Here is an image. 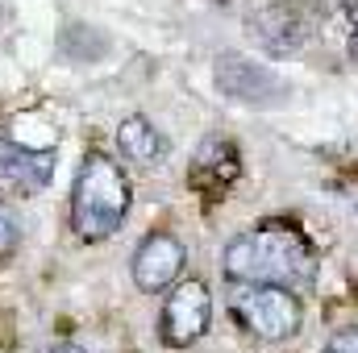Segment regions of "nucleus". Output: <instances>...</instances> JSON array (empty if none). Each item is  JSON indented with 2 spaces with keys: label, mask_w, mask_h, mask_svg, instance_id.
Masks as SVG:
<instances>
[{
  "label": "nucleus",
  "mask_w": 358,
  "mask_h": 353,
  "mask_svg": "<svg viewBox=\"0 0 358 353\" xmlns=\"http://www.w3.org/2000/svg\"><path fill=\"white\" fill-rule=\"evenodd\" d=\"M221 270L238 287H246V283H279V287H287L292 278L313 274V250H308V237L292 220H263L259 229L238 233L225 246Z\"/></svg>",
  "instance_id": "f257e3e1"
},
{
  "label": "nucleus",
  "mask_w": 358,
  "mask_h": 353,
  "mask_svg": "<svg viewBox=\"0 0 358 353\" xmlns=\"http://www.w3.org/2000/svg\"><path fill=\"white\" fill-rule=\"evenodd\" d=\"M129 204H134V187L121 171L117 158L108 154H88L80 163V175L71 187V225H76V237L80 241H108L125 216H129Z\"/></svg>",
  "instance_id": "f03ea898"
},
{
  "label": "nucleus",
  "mask_w": 358,
  "mask_h": 353,
  "mask_svg": "<svg viewBox=\"0 0 358 353\" xmlns=\"http://www.w3.org/2000/svg\"><path fill=\"white\" fill-rule=\"evenodd\" d=\"M325 29V8L317 0H271L246 21V33L255 38L259 50L275 59L300 54L317 33Z\"/></svg>",
  "instance_id": "7ed1b4c3"
},
{
  "label": "nucleus",
  "mask_w": 358,
  "mask_h": 353,
  "mask_svg": "<svg viewBox=\"0 0 358 353\" xmlns=\"http://www.w3.org/2000/svg\"><path fill=\"white\" fill-rule=\"evenodd\" d=\"M234 308H238V320L259 337V341H292L304 324V308H300V295L292 287H279V283H246L238 287L234 295Z\"/></svg>",
  "instance_id": "20e7f679"
},
{
  "label": "nucleus",
  "mask_w": 358,
  "mask_h": 353,
  "mask_svg": "<svg viewBox=\"0 0 358 353\" xmlns=\"http://www.w3.org/2000/svg\"><path fill=\"white\" fill-rule=\"evenodd\" d=\"M213 324V295L200 278H179L163 303V320H159V337L167 350L196 345Z\"/></svg>",
  "instance_id": "39448f33"
},
{
  "label": "nucleus",
  "mask_w": 358,
  "mask_h": 353,
  "mask_svg": "<svg viewBox=\"0 0 358 353\" xmlns=\"http://www.w3.org/2000/svg\"><path fill=\"white\" fill-rule=\"evenodd\" d=\"M183 246L171 233H146L142 246L134 250V262H129V274H134V287L142 295H159V291H171L183 274Z\"/></svg>",
  "instance_id": "423d86ee"
},
{
  "label": "nucleus",
  "mask_w": 358,
  "mask_h": 353,
  "mask_svg": "<svg viewBox=\"0 0 358 353\" xmlns=\"http://www.w3.org/2000/svg\"><path fill=\"white\" fill-rule=\"evenodd\" d=\"M217 88L234 100H246V104H271L283 96V84L246 54H221L217 59Z\"/></svg>",
  "instance_id": "0eeeda50"
},
{
  "label": "nucleus",
  "mask_w": 358,
  "mask_h": 353,
  "mask_svg": "<svg viewBox=\"0 0 358 353\" xmlns=\"http://www.w3.org/2000/svg\"><path fill=\"white\" fill-rule=\"evenodd\" d=\"M238 175H242V158L229 137H204V146L196 150V158L187 167V183L208 195H225Z\"/></svg>",
  "instance_id": "6e6552de"
},
{
  "label": "nucleus",
  "mask_w": 358,
  "mask_h": 353,
  "mask_svg": "<svg viewBox=\"0 0 358 353\" xmlns=\"http://www.w3.org/2000/svg\"><path fill=\"white\" fill-rule=\"evenodd\" d=\"M50 175H55V150H25L0 133V187L34 195L50 183Z\"/></svg>",
  "instance_id": "1a4fd4ad"
},
{
  "label": "nucleus",
  "mask_w": 358,
  "mask_h": 353,
  "mask_svg": "<svg viewBox=\"0 0 358 353\" xmlns=\"http://www.w3.org/2000/svg\"><path fill=\"white\" fill-rule=\"evenodd\" d=\"M117 146H121V154H125L129 163H138V167H155V163H163V158L171 154L167 133H163L150 117H142V112H134V117H125V121L117 125Z\"/></svg>",
  "instance_id": "9d476101"
},
{
  "label": "nucleus",
  "mask_w": 358,
  "mask_h": 353,
  "mask_svg": "<svg viewBox=\"0 0 358 353\" xmlns=\"http://www.w3.org/2000/svg\"><path fill=\"white\" fill-rule=\"evenodd\" d=\"M21 241V229H17V216L8 212V204H0V258H8Z\"/></svg>",
  "instance_id": "9b49d317"
},
{
  "label": "nucleus",
  "mask_w": 358,
  "mask_h": 353,
  "mask_svg": "<svg viewBox=\"0 0 358 353\" xmlns=\"http://www.w3.org/2000/svg\"><path fill=\"white\" fill-rule=\"evenodd\" d=\"M321 353H358V329H342Z\"/></svg>",
  "instance_id": "f8f14e48"
},
{
  "label": "nucleus",
  "mask_w": 358,
  "mask_h": 353,
  "mask_svg": "<svg viewBox=\"0 0 358 353\" xmlns=\"http://www.w3.org/2000/svg\"><path fill=\"white\" fill-rule=\"evenodd\" d=\"M42 353H88V350H84V345H76V341H50Z\"/></svg>",
  "instance_id": "ddd939ff"
}]
</instances>
